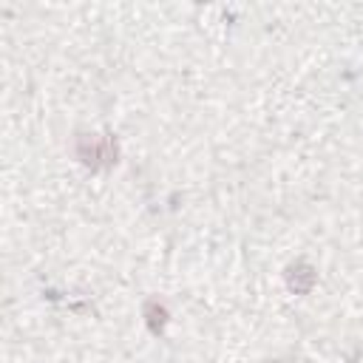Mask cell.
Wrapping results in <instances>:
<instances>
[{"instance_id": "cell-1", "label": "cell", "mask_w": 363, "mask_h": 363, "mask_svg": "<svg viewBox=\"0 0 363 363\" xmlns=\"http://www.w3.org/2000/svg\"><path fill=\"white\" fill-rule=\"evenodd\" d=\"M77 156H79V162H82L85 167H91V170H102V167L116 164L119 147H116V139H113V136L82 133L79 142H77Z\"/></svg>"}, {"instance_id": "cell-2", "label": "cell", "mask_w": 363, "mask_h": 363, "mask_svg": "<svg viewBox=\"0 0 363 363\" xmlns=\"http://www.w3.org/2000/svg\"><path fill=\"white\" fill-rule=\"evenodd\" d=\"M315 284H318V272H315L312 264L298 261V264L286 267V286H289V292H295V295H309Z\"/></svg>"}, {"instance_id": "cell-3", "label": "cell", "mask_w": 363, "mask_h": 363, "mask_svg": "<svg viewBox=\"0 0 363 363\" xmlns=\"http://www.w3.org/2000/svg\"><path fill=\"white\" fill-rule=\"evenodd\" d=\"M142 315H145V323H147V329L153 335H162L164 326H167V318H170L167 309H164V303H159V301H147L145 309H142Z\"/></svg>"}, {"instance_id": "cell-4", "label": "cell", "mask_w": 363, "mask_h": 363, "mask_svg": "<svg viewBox=\"0 0 363 363\" xmlns=\"http://www.w3.org/2000/svg\"><path fill=\"white\" fill-rule=\"evenodd\" d=\"M261 363H286V360H261Z\"/></svg>"}]
</instances>
